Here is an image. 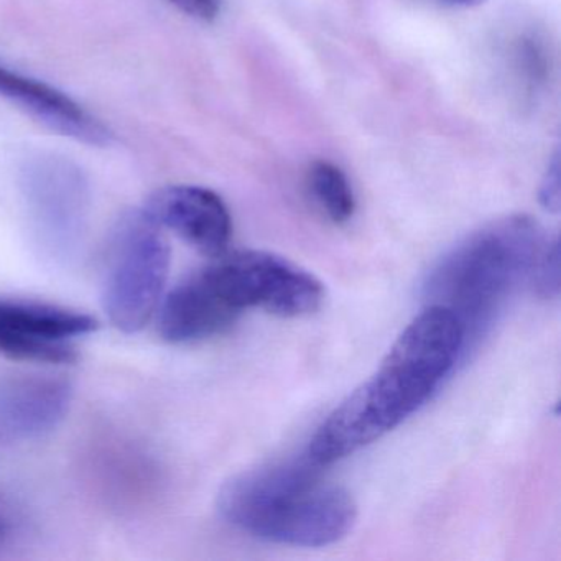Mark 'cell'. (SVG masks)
<instances>
[{"label": "cell", "mask_w": 561, "mask_h": 561, "mask_svg": "<svg viewBox=\"0 0 561 561\" xmlns=\"http://www.w3.org/2000/svg\"><path fill=\"white\" fill-rule=\"evenodd\" d=\"M461 359L458 321L443 308L425 307L376 373L318 426L308 455L327 468L382 438L419 412Z\"/></svg>", "instance_id": "1"}, {"label": "cell", "mask_w": 561, "mask_h": 561, "mask_svg": "<svg viewBox=\"0 0 561 561\" xmlns=\"http://www.w3.org/2000/svg\"><path fill=\"white\" fill-rule=\"evenodd\" d=\"M323 469L305 449L239 472L219 491V515L236 530L272 543H336L353 530L357 505L346 489L324 481Z\"/></svg>", "instance_id": "2"}, {"label": "cell", "mask_w": 561, "mask_h": 561, "mask_svg": "<svg viewBox=\"0 0 561 561\" xmlns=\"http://www.w3.org/2000/svg\"><path fill=\"white\" fill-rule=\"evenodd\" d=\"M550 241L527 216L499 219L446 252L423 284L426 307L449 311L462 334V357L494 328Z\"/></svg>", "instance_id": "3"}, {"label": "cell", "mask_w": 561, "mask_h": 561, "mask_svg": "<svg viewBox=\"0 0 561 561\" xmlns=\"http://www.w3.org/2000/svg\"><path fill=\"white\" fill-rule=\"evenodd\" d=\"M172 251L163 229L146 209H130L114 222L101 277V301L111 323L134 334L159 310Z\"/></svg>", "instance_id": "4"}, {"label": "cell", "mask_w": 561, "mask_h": 561, "mask_svg": "<svg viewBox=\"0 0 561 561\" xmlns=\"http://www.w3.org/2000/svg\"><path fill=\"white\" fill-rule=\"evenodd\" d=\"M28 222L38 244L67 261L83 242L90 215V185L83 170L67 157L38 153L21 170Z\"/></svg>", "instance_id": "5"}, {"label": "cell", "mask_w": 561, "mask_h": 561, "mask_svg": "<svg viewBox=\"0 0 561 561\" xmlns=\"http://www.w3.org/2000/svg\"><path fill=\"white\" fill-rule=\"evenodd\" d=\"M208 267L241 313L261 308L275 317H310L327 297L323 284L311 272L272 252H225Z\"/></svg>", "instance_id": "6"}, {"label": "cell", "mask_w": 561, "mask_h": 561, "mask_svg": "<svg viewBox=\"0 0 561 561\" xmlns=\"http://www.w3.org/2000/svg\"><path fill=\"white\" fill-rule=\"evenodd\" d=\"M96 330V318L81 311L0 298V354L9 359L57 366L75 363V341Z\"/></svg>", "instance_id": "7"}, {"label": "cell", "mask_w": 561, "mask_h": 561, "mask_svg": "<svg viewBox=\"0 0 561 561\" xmlns=\"http://www.w3.org/2000/svg\"><path fill=\"white\" fill-rule=\"evenodd\" d=\"M150 218L186 244L215 259L228 252L232 219L221 196L203 186L173 185L157 190L146 205Z\"/></svg>", "instance_id": "8"}, {"label": "cell", "mask_w": 561, "mask_h": 561, "mask_svg": "<svg viewBox=\"0 0 561 561\" xmlns=\"http://www.w3.org/2000/svg\"><path fill=\"white\" fill-rule=\"evenodd\" d=\"M157 311L160 336L173 344L198 343L218 336L242 314L222 294L208 265L175 285Z\"/></svg>", "instance_id": "9"}, {"label": "cell", "mask_w": 561, "mask_h": 561, "mask_svg": "<svg viewBox=\"0 0 561 561\" xmlns=\"http://www.w3.org/2000/svg\"><path fill=\"white\" fill-rule=\"evenodd\" d=\"M73 389L55 376H15L0 382V442L24 443L54 432L70 410Z\"/></svg>", "instance_id": "10"}, {"label": "cell", "mask_w": 561, "mask_h": 561, "mask_svg": "<svg viewBox=\"0 0 561 561\" xmlns=\"http://www.w3.org/2000/svg\"><path fill=\"white\" fill-rule=\"evenodd\" d=\"M0 96L60 136L94 147L113 142V133L98 117L44 81L0 67Z\"/></svg>", "instance_id": "11"}, {"label": "cell", "mask_w": 561, "mask_h": 561, "mask_svg": "<svg viewBox=\"0 0 561 561\" xmlns=\"http://www.w3.org/2000/svg\"><path fill=\"white\" fill-rule=\"evenodd\" d=\"M308 188L314 202L334 225H344L356 213V196L346 173L331 162L311 163L307 173Z\"/></svg>", "instance_id": "12"}, {"label": "cell", "mask_w": 561, "mask_h": 561, "mask_svg": "<svg viewBox=\"0 0 561 561\" xmlns=\"http://www.w3.org/2000/svg\"><path fill=\"white\" fill-rule=\"evenodd\" d=\"M530 284L541 298H557L560 294V248L557 238L550 239L541 251Z\"/></svg>", "instance_id": "13"}, {"label": "cell", "mask_w": 561, "mask_h": 561, "mask_svg": "<svg viewBox=\"0 0 561 561\" xmlns=\"http://www.w3.org/2000/svg\"><path fill=\"white\" fill-rule=\"evenodd\" d=\"M538 202L541 208L548 213L560 211V159L554 156L550 165L547 167L540 188H538Z\"/></svg>", "instance_id": "14"}, {"label": "cell", "mask_w": 561, "mask_h": 561, "mask_svg": "<svg viewBox=\"0 0 561 561\" xmlns=\"http://www.w3.org/2000/svg\"><path fill=\"white\" fill-rule=\"evenodd\" d=\"M188 18L202 22H213L221 11V0H167Z\"/></svg>", "instance_id": "15"}, {"label": "cell", "mask_w": 561, "mask_h": 561, "mask_svg": "<svg viewBox=\"0 0 561 561\" xmlns=\"http://www.w3.org/2000/svg\"><path fill=\"white\" fill-rule=\"evenodd\" d=\"M14 522H12L11 514L8 508L0 505V547H4L5 541L11 537Z\"/></svg>", "instance_id": "16"}, {"label": "cell", "mask_w": 561, "mask_h": 561, "mask_svg": "<svg viewBox=\"0 0 561 561\" xmlns=\"http://www.w3.org/2000/svg\"><path fill=\"white\" fill-rule=\"evenodd\" d=\"M438 4L451 9H472L484 4L485 0H435Z\"/></svg>", "instance_id": "17"}]
</instances>
